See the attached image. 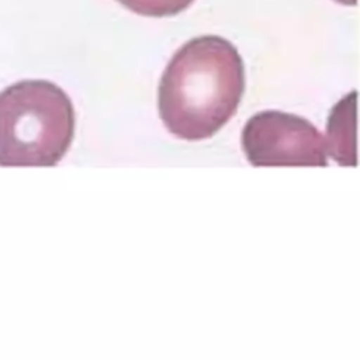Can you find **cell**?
Masks as SVG:
<instances>
[{
	"mask_svg": "<svg viewBox=\"0 0 360 360\" xmlns=\"http://www.w3.org/2000/svg\"><path fill=\"white\" fill-rule=\"evenodd\" d=\"M75 131L69 96L46 80H22L0 93V166H53Z\"/></svg>",
	"mask_w": 360,
	"mask_h": 360,
	"instance_id": "7a4b0ae2",
	"label": "cell"
},
{
	"mask_svg": "<svg viewBox=\"0 0 360 360\" xmlns=\"http://www.w3.org/2000/svg\"><path fill=\"white\" fill-rule=\"evenodd\" d=\"M328 156L340 166H357V91L345 94L330 110L325 128Z\"/></svg>",
	"mask_w": 360,
	"mask_h": 360,
	"instance_id": "277c9868",
	"label": "cell"
},
{
	"mask_svg": "<svg viewBox=\"0 0 360 360\" xmlns=\"http://www.w3.org/2000/svg\"><path fill=\"white\" fill-rule=\"evenodd\" d=\"M245 91V66L232 42L202 35L186 42L167 63L158 105L177 138L200 141L218 132L236 112Z\"/></svg>",
	"mask_w": 360,
	"mask_h": 360,
	"instance_id": "6da1fadb",
	"label": "cell"
},
{
	"mask_svg": "<svg viewBox=\"0 0 360 360\" xmlns=\"http://www.w3.org/2000/svg\"><path fill=\"white\" fill-rule=\"evenodd\" d=\"M128 10L146 17H169L184 11L194 0H118Z\"/></svg>",
	"mask_w": 360,
	"mask_h": 360,
	"instance_id": "5b68a950",
	"label": "cell"
},
{
	"mask_svg": "<svg viewBox=\"0 0 360 360\" xmlns=\"http://www.w3.org/2000/svg\"><path fill=\"white\" fill-rule=\"evenodd\" d=\"M242 149L256 167H323L329 158L325 136L312 122L278 110L260 111L246 121Z\"/></svg>",
	"mask_w": 360,
	"mask_h": 360,
	"instance_id": "3957f363",
	"label": "cell"
},
{
	"mask_svg": "<svg viewBox=\"0 0 360 360\" xmlns=\"http://www.w3.org/2000/svg\"><path fill=\"white\" fill-rule=\"evenodd\" d=\"M333 1L343 4V6H356L357 4V0H333Z\"/></svg>",
	"mask_w": 360,
	"mask_h": 360,
	"instance_id": "8992f818",
	"label": "cell"
}]
</instances>
